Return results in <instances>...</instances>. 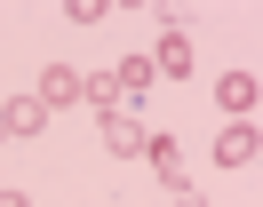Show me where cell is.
<instances>
[{"instance_id":"6","label":"cell","mask_w":263,"mask_h":207,"mask_svg":"<svg viewBox=\"0 0 263 207\" xmlns=\"http://www.w3.org/2000/svg\"><path fill=\"white\" fill-rule=\"evenodd\" d=\"M72 96H80V72H72V64H48V72H40V111H64Z\"/></svg>"},{"instance_id":"2","label":"cell","mask_w":263,"mask_h":207,"mask_svg":"<svg viewBox=\"0 0 263 207\" xmlns=\"http://www.w3.org/2000/svg\"><path fill=\"white\" fill-rule=\"evenodd\" d=\"M263 152V136H255V120H231L223 136H215V159H223V167H247V159Z\"/></svg>"},{"instance_id":"10","label":"cell","mask_w":263,"mask_h":207,"mask_svg":"<svg viewBox=\"0 0 263 207\" xmlns=\"http://www.w3.org/2000/svg\"><path fill=\"white\" fill-rule=\"evenodd\" d=\"M176 207H208V199H199V191H176Z\"/></svg>"},{"instance_id":"1","label":"cell","mask_w":263,"mask_h":207,"mask_svg":"<svg viewBox=\"0 0 263 207\" xmlns=\"http://www.w3.org/2000/svg\"><path fill=\"white\" fill-rule=\"evenodd\" d=\"M215 104H223L231 120H255V104H263V88H255V72H223V80H215Z\"/></svg>"},{"instance_id":"9","label":"cell","mask_w":263,"mask_h":207,"mask_svg":"<svg viewBox=\"0 0 263 207\" xmlns=\"http://www.w3.org/2000/svg\"><path fill=\"white\" fill-rule=\"evenodd\" d=\"M112 80H120V96H144V88H152V64H144V56H128Z\"/></svg>"},{"instance_id":"7","label":"cell","mask_w":263,"mask_h":207,"mask_svg":"<svg viewBox=\"0 0 263 207\" xmlns=\"http://www.w3.org/2000/svg\"><path fill=\"white\" fill-rule=\"evenodd\" d=\"M144 159L160 167V183H176V191H183V152H176L167 136H152V143H144Z\"/></svg>"},{"instance_id":"11","label":"cell","mask_w":263,"mask_h":207,"mask_svg":"<svg viewBox=\"0 0 263 207\" xmlns=\"http://www.w3.org/2000/svg\"><path fill=\"white\" fill-rule=\"evenodd\" d=\"M0 207H24V191H0Z\"/></svg>"},{"instance_id":"5","label":"cell","mask_w":263,"mask_h":207,"mask_svg":"<svg viewBox=\"0 0 263 207\" xmlns=\"http://www.w3.org/2000/svg\"><path fill=\"white\" fill-rule=\"evenodd\" d=\"M152 72H167V80H183V72H192V32H160V48H152Z\"/></svg>"},{"instance_id":"8","label":"cell","mask_w":263,"mask_h":207,"mask_svg":"<svg viewBox=\"0 0 263 207\" xmlns=\"http://www.w3.org/2000/svg\"><path fill=\"white\" fill-rule=\"evenodd\" d=\"M80 96H88V104H96V111H120V80H112V72H96V80H80Z\"/></svg>"},{"instance_id":"3","label":"cell","mask_w":263,"mask_h":207,"mask_svg":"<svg viewBox=\"0 0 263 207\" xmlns=\"http://www.w3.org/2000/svg\"><path fill=\"white\" fill-rule=\"evenodd\" d=\"M40 127H48L40 96H8V104H0V136H40Z\"/></svg>"},{"instance_id":"4","label":"cell","mask_w":263,"mask_h":207,"mask_svg":"<svg viewBox=\"0 0 263 207\" xmlns=\"http://www.w3.org/2000/svg\"><path fill=\"white\" fill-rule=\"evenodd\" d=\"M96 136H104V152H120V159H136V152H144V143H152L144 127L128 120V111H104V127H96Z\"/></svg>"}]
</instances>
